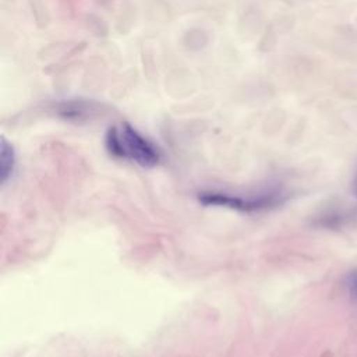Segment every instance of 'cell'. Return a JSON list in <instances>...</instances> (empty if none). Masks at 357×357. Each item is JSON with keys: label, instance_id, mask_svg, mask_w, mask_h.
<instances>
[{"label": "cell", "instance_id": "6da1fadb", "mask_svg": "<svg viewBox=\"0 0 357 357\" xmlns=\"http://www.w3.org/2000/svg\"><path fill=\"white\" fill-rule=\"evenodd\" d=\"M106 148L113 156L134 162L142 167L156 166L160 160L159 149L128 123H120L109 128Z\"/></svg>", "mask_w": 357, "mask_h": 357}, {"label": "cell", "instance_id": "7a4b0ae2", "mask_svg": "<svg viewBox=\"0 0 357 357\" xmlns=\"http://www.w3.org/2000/svg\"><path fill=\"white\" fill-rule=\"evenodd\" d=\"M287 198L286 191L280 188H268L257 194H230L225 191H202L198 194L204 205H218L241 212H258L276 208Z\"/></svg>", "mask_w": 357, "mask_h": 357}, {"label": "cell", "instance_id": "3957f363", "mask_svg": "<svg viewBox=\"0 0 357 357\" xmlns=\"http://www.w3.org/2000/svg\"><path fill=\"white\" fill-rule=\"evenodd\" d=\"M59 114L67 120H74V121H81L91 114L98 112V107L93 102H84V100H68L63 102L57 107Z\"/></svg>", "mask_w": 357, "mask_h": 357}, {"label": "cell", "instance_id": "277c9868", "mask_svg": "<svg viewBox=\"0 0 357 357\" xmlns=\"http://www.w3.org/2000/svg\"><path fill=\"white\" fill-rule=\"evenodd\" d=\"M14 163H15L14 149L6 141V138H1V141H0V176H1V183H6L8 180V177L11 176V173L14 170Z\"/></svg>", "mask_w": 357, "mask_h": 357}, {"label": "cell", "instance_id": "5b68a950", "mask_svg": "<svg viewBox=\"0 0 357 357\" xmlns=\"http://www.w3.org/2000/svg\"><path fill=\"white\" fill-rule=\"evenodd\" d=\"M346 219H347V216L343 212L331 211V212L325 213L321 218V223L319 225L325 226V227H337V226H342Z\"/></svg>", "mask_w": 357, "mask_h": 357}, {"label": "cell", "instance_id": "8992f818", "mask_svg": "<svg viewBox=\"0 0 357 357\" xmlns=\"http://www.w3.org/2000/svg\"><path fill=\"white\" fill-rule=\"evenodd\" d=\"M346 286L349 289V293L353 298L357 300V271L351 272L346 279Z\"/></svg>", "mask_w": 357, "mask_h": 357}, {"label": "cell", "instance_id": "52a82bcc", "mask_svg": "<svg viewBox=\"0 0 357 357\" xmlns=\"http://www.w3.org/2000/svg\"><path fill=\"white\" fill-rule=\"evenodd\" d=\"M353 190H354V194H356V197H357V176H356V178H354V184H353Z\"/></svg>", "mask_w": 357, "mask_h": 357}]
</instances>
